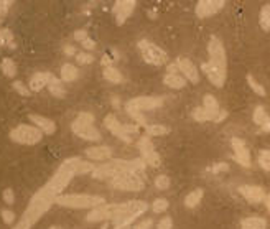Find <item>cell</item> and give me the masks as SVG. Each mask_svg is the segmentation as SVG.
<instances>
[{
	"instance_id": "3957f363",
	"label": "cell",
	"mask_w": 270,
	"mask_h": 229,
	"mask_svg": "<svg viewBox=\"0 0 270 229\" xmlns=\"http://www.w3.org/2000/svg\"><path fill=\"white\" fill-rule=\"evenodd\" d=\"M147 208H148V204L145 203V201H142V200H134V201L122 203L121 209H119V213H117V216L112 219L114 229L129 228L137 218L142 216V214L147 211Z\"/></svg>"
},
{
	"instance_id": "ab89813d",
	"label": "cell",
	"mask_w": 270,
	"mask_h": 229,
	"mask_svg": "<svg viewBox=\"0 0 270 229\" xmlns=\"http://www.w3.org/2000/svg\"><path fill=\"white\" fill-rule=\"evenodd\" d=\"M76 61L81 63V65H91V63H94V56L91 53L81 51V53H76Z\"/></svg>"
},
{
	"instance_id": "30bf717a",
	"label": "cell",
	"mask_w": 270,
	"mask_h": 229,
	"mask_svg": "<svg viewBox=\"0 0 270 229\" xmlns=\"http://www.w3.org/2000/svg\"><path fill=\"white\" fill-rule=\"evenodd\" d=\"M137 149H139V152L145 163L152 165V167H158V165L162 163V158H160V155L157 153V150L153 147V142L150 140L147 135L140 137L139 142H137Z\"/></svg>"
},
{
	"instance_id": "f5cc1de1",
	"label": "cell",
	"mask_w": 270,
	"mask_h": 229,
	"mask_svg": "<svg viewBox=\"0 0 270 229\" xmlns=\"http://www.w3.org/2000/svg\"><path fill=\"white\" fill-rule=\"evenodd\" d=\"M227 117V111H219V114H218V117H216V121L214 122H221V121H224V119Z\"/></svg>"
},
{
	"instance_id": "680465c9",
	"label": "cell",
	"mask_w": 270,
	"mask_h": 229,
	"mask_svg": "<svg viewBox=\"0 0 270 229\" xmlns=\"http://www.w3.org/2000/svg\"><path fill=\"white\" fill-rule=\"evenodd\" d=\"M13 229H20V228H17V226H15V228H13Z\"/></svg>"
},
{
	"instance_id": "7dc6e473",
	"label": "cell",
	"mask_w": 270,
	"mask_h": 229,
	"mask_svg": "<svg viewBox=\"0 0 270 229\" xmlns=\"http://www.w3.org/2000/svg\"><path fill=\"white\" fill-rule=\"evenodd\" d=\"M8 5H10V2H0V22H2L3 18H5Z\"/></svg>"
},
{
	"instance_id": "816d5d0a",
	"label": "cell",
	"mask_w": 270,
	"mask_h": 229,
	"mask_svg": "<svg viewBox=\"0 0 270 229\" xmlns=\"http://www.w3.org/2000/svg\"><path fill=\"white\" fill-rule=\"evenodd\" d=\"M65 53L68 54V56H73V54H76V48L71 47V45H68V47L65 48Z\"/></svg>"
},
{
	"instance_id": "836d02e7",
	"label": "cell",
	"mask_w": 270,
	"mask_h": 229,
	"mask_svg": "<svg viewBox=\"0 0 270 229\" xmlns=\"http://www.w3.org/2000/svg\"><path fill=\"white\" fill-rule=\"evenodd\" d=\"M269 116H267V111L262 107V106H257L255 107V111H254V122L255 124H259V126H262V124L267 121Z\"/></svg>"
},
{
	"instance_id": "f1b7e54d",
	"label": "cell",
	"mask_w": 270,
	"mask_h": 229,
	"mask_svg": "<svg viewBox=\"0 0 270 229\" xmlns=\"http://www.w3.org/2000/svg\"><path fill=\"white\" fill-rule=\"evenodd\" d=\"M104 77H106L107 81L114 82V84H119V82H122V79H123L121 71H119L117 68H114V66L104 68Z\"/></svg>"
},
{
	"instance_id": "9c48e42d",
	"label": "cell",
	"mask_w": 270,
	"mask_h": 229,
	"mask_svg": "<svg viewBox=\"0 0 270 229\" xmlns=\"http://www.w3.org/2000/svg\"><path fill=\"white\" fill-rule=\"evenodd\" d=\"M208 53H209V61L213 65L219 66L221 70L227 71V58H226V50H224L221 40L218 36H211L208 43Z\"/></svg>"
},
{
	"instance_id": "91938a15",
	"label": "cell",
	"mask_w": 270,
	"mask_h": 229,
	"mask_svg": "<svg viewBox=\"0 0 270 229\" xmlns=\"http://www.w3.org/2000/svg\"><path fill=\"white\" fill-rule=\"evenodd\" d=\"M269 155H270V150H269Z\"/></svg>"
},
{
	"instance_id": "e575fe53",
	"label": "cell",
	"mask_w": 270,
	"mask_h": 229,
	"mask_svg": "<svg viewBox=\"0 0 270 229\" xmlns=\"http://www.w3.org/2000/svg\"><path fill=\"white\" fill-rule=\"evenodd\" d=\"M247 82H249V86L254 89V93H255V94H259V96H265V94H267V93H265V89H264V86H262V84H259V82L255 81V77H254V76H250V75L247 76Z\"/></svg>"
},
{
	"instance_id": "83f0119b",
	"label": "cell",
	"mask_w": 270,
	"mask_h": 229,
	"mask_svg": "<svg viewBox=\"0 0 270 229\" xmlns=\"http://www.w3.org/2000/svg\"><path fill=\"white\" fill-rule=\"evenodd\" d=\"M48 88H49V93H51L54 98H65L66 93H65V89H63V84H61V79H58V77H51L48 82Z\"/></svg>"
},
{
	"instance_id": "44dd1931",
	"label": "cell",
	"mask_w": 270,
	"mask_h": 229,
	"mask_svg": "<svg viewBox=\"0 0 270 229\" xmlns=\"http://www.w3.org/2000/svg\"><path fill=\"white\" fill-rule=\"evenodd\" d=\"M203 109L206 112V116H208V121H216L218 114H219V102L218 99L214 98L213 94H206L203 98Z\"/></svg>"
},
{
	"instance_id": "7a4b0ae2",
	"label": "cell",
	"mask_w": 270,
	"mask_h": 229,
	"mask_svg": "<svg viewBox=\"0 0 270 229\" xmlns=\"http://www.w3.org/2000/svg\"><path fill=\"white\" fill-rule=\"evenodd\" d=\"M54 203L63 206V208L70 209H94L98 206H102L104 201L102 196H94V195H79V193H68V195H59Z\"/></svg>"
},
{
	"instance_id": "6da1fadb",
	"label": "cell",
	"mask_w": 270,
	"mask_h": 229,
	"mask_svg": "<svg viewBox=\"0 0 270 229\" xmlns=\"http://www.w3.org/2000/svg\"><path fill=\"white\" fill-rule=\"evenodd\" d=\"M58 198V195H54L47 185L43 188H40L33 195V198L30 200L28 208L25 209L24 216L18 221L17 228L20 229H31L36 224V221L48 213V209L51 208V204H54V200Z\"/></svg>"
},
{
	"instance_id": "60d3db41",
	"label": "cell",
	"mask_w": 270,
	"mask_h": 229,
	"mask_svg": "<svg viewBox=\"0 0 270 229\" xmlns=\"http://www.w3.org/2000/svg\"><path fill=\"white\" fill-rule=\"evenodd\" d=\"M191 116H193V119L196 122H204V121H208V116H206V112H204V109L203 107H196L193 112H191Z\"/></svg>"
},
{
	"instance_id": "8992f818",
	"label": "cell",
	"mask_w": 270,
	"mask_h": 229,
	"mask_svg": "<svg viewBox=\"0 0 270 229\" xmlns=\"http://www.w3.org/2000/svg\"><path fill=\"white\" fill-rule=\"evenodd\" d=\"M104 126L107 127L109 132L119 137L121 140H123L125 144H132L134 142V135H139V127L137 126H125V124H121L119 119L112 114L104 119Z\"/></svg>"
},
{
	"instance_id": "4fadbf2b",
	"label": "cell",
	"mask_w": 270,
	"mask_h": 229,
	"mask_svg": "<svg viewBox=\"0 0 270 229\" xmlns=\"http://www.w3.org/2000/svg\"><path fill=\"white\" fill-rule=\"evenodd\" d=\"M176 65H178V71L181 73L183 77H185L186 81L193 82V84H198L199 82V71L190 58H178Z\"/></svg>"
},
{
	"instance_id": "f35d334b",
	"label": "cell",
	"mask_w": 270,
	"mask_h": 229,
	"mask_svg": "<svg viewBox=\"0 0 270 229\" xmlns=\"http://www.w3.org/2000/svg\"><path fill=\"white\" fill-rule=\"evenodd\" d=\"M155 186H157L158 190H168L170 188V178L167 175H158L155 178Z\"/></svg>"
},
{
	"instance_id": "11a10c76",
	"label": "cell",
	"mask_w": 270,
	"mask_h": 229,
	"mask_svg": "<svg viewBox=\"0 0 270 229\" xmlns=\"http://www.w3.org/2000/svg\"><path fill=\"white\" fill-rule=\"evenodd\" d=\"M265 204H267V208H269V213H270V195L265 196Z\"/></svg>"
},
{
	"instance_id": "277c9868",
	"label": "cell",
	"mask_w": 270,
	"mask_h": 229,
	"mask_svg": "<svg viewBox=\"0 0 270 229\" xmlns=\"http://www.w3.org/2000/svg\"><path fill=\"white\" fill-rule=\"evenodd\" d=\"M163 99L162 98H153V96H140V98L130 99L129 102L125 104V111L130 117L137 119L140 124H144V117H142V112L145 111H153L157 107H162Z\"/></svg>"
},
{
	"instance_id": "7c38bea8",
	"label": "cell",
	"mask_w": 270,
	"mask_h": 229,
	"mask_svg": "<svg viewBox=\"0 0 270 229\" xmlns=\"http://www.w3.org/2000/svg\"><path fill=\"white\" fill-rule=\"evenodd\" d=\"M71 129L82 140L99 142L100 137H102V135H100V132L94 127V124H81V122L74 121L71 124Z\"/></svg>"
},
{
	"instance_id": "9f6ffc18",
	"label": "cell",
	"mask_w": 270,
	"mask_h": 229,
	"mask_svg": "<svg viewBox=\"0 0 270 229\" xmlns=\"http://www.w3.org/2000/svg\"><path fill=\"white\" fill-rule=\"evenodd\" d=\"M49 229H61V228H59V226H51Z\"/></svg>"
},
{
	"instance_id": "f546056e",
	"label": "cell",
	"mask_w": 270,
	"mask_h": 229,
	"mask_svg": "<svg viewBox=\"0 0 270 229\" xmlns=\"http://www.w3.org/2000/svg\"><path fill=\"white\" fill-rule=\"evenodd\" d=\"M2 73L7 77H15L17 76V65L13 63V59L3 58V61H2Z\"/></svg>"
},
{
	"instance_id": "bcb514c9",
	"label": "cell",
	"mask_w": 270,
	"mask_h": 229,
	"mask_svg": "<svg viewBox=\"0 0 270 229\" xmlns=\"http://www.w3.org/2000/svg\"><path fill=\"white\" fill-rule=\"evenodd\" d=\"M88 38H89V36H88V31H86V30H76L74 31V40L81 41V43L84 40H88Z\"/></svg>"
},
{
	"instance_id": "ba28073f",
	"label": "cell",
	"mask_w": 270,
	"mask_h": 229,
	"mask_svg": "<svg viewBox=\"0 0 270 229\" xmlns=\"http://www.w3.org/2000/svg\"><path fill=\"white\" fill-rule=\"evenodd\" d=\"M111 186L117 190H123V191H142L145 185H144L142 177L130 175V173H122V175L112 178Z\"/></svg>"
},
{
	"instance_id": "d6986e66",
	"label": "cell",
	"mask_w": 270,
	"mask_h": 229,
	"mask_svg": "<svg viewBox=\"0 0 270 229\" xmlns=\"http://www.w3.org/2000/svg\"><path fill=\"white\" fill-rule=\"evenodd\" d=\"M239 193L244 196V200H247L249 203H254L257 204L260 201L265 200V193L260 186H255V185H242L239 186Z\"/></svg>"
},
{
	"instance_id": "d590c367",
	"label": "cell",
	"mask_w": 270,
	"mask_h": 229,
	"mask_svg": "<svg viewBox=\"0 0 270 229\" xmlns=\"http://www.w3.org/2000/svg\"><path fill=\"white\" fill-rule=\"evenodd\" d=\"M12 88L15 89V93H18L20 96H24V98H28V96L31 94V91H30L28 88H26V86H25L22 81H13Z\"/></svg>"
},
{
	"instance_id": "9a60e30c",
	"label": "cell",
	"mask_w": 270,
	"mask_h": 229,
	"mask_svg": "<svg viewBox=\"0 0 270 229\" xmlns=\"http://www.w3.org/2000/svg\"><path fill=\"white\" fill-rule=\"evenodd\" d=\"M201 70L204 71V75L208 76V79L211 81L214 86H218V88H222L224 82H226V75H227V71H224V70H221L219 66L213 65L211 61L203 63V65H201Z\"/></svg>"
},
{
	"instance_id": "e0dca14e",
	"label": "cell",
	"mask_w": 270,
	"mask_h": 229,
	"mask_svg": "<svg viewBox=\"0 0 270 229\" xmlns=\"http://www.w3.org/2000/svg\"><path fill=\"white\" fill-rule=\"evenodd\" d=\"M137 7L135 0H121V2H116L114 5V13H116V20L119 25H123L125 20L129 18L132 13H134V8Z\"/></svg>"
},
{
	"instance_id": "8fae6325",
	"label": "cell",
	"mask_w": 270,
	"mask_h": 229,
	"mask_svg": "<svg viewBox=\"0 0 270 229\" xmlns=\"http://www.w3.org/2000/svg\"><path fill=\"white\" fill-rule=\"evenodd\" d=\"M119 209H121V204H102L98 206V208L91 209L88 213V219L89 223H98V221H106V219H114L117 216Z\"/></svg>"
},
{
	"instance_id": "d4e9b609",
	"label": "cell",
	"mask_w": 270,
	"mask_h": 229,
	"mask_svg": "<svg viewBox=\"0 0 270 229\" xmlns=\"http://www.w3.org/2000/svg\"><path fill=\"white\" fill-rule=\"evenodd\" d=\"M267 228V221L264 218H245L241 221V229H265Z\"/></svg>"
},
{
	"instance_id": "1f68e13d",
	"label": "cell",
	"mask_w": 270,
	"mask_h": 229,
	"mask_svg": "<svg viewBox=\"0 0 270 229\" xmlns=\"http://www.w3.org/2000/svg\"><path fill=\"white\" fill-rule=\"evenodd\" d=\"M145 132L148 135H167L170 129L167 126H160V124H153V126H145Z\"/></svg>"
},
{
	"instance_id": "c3c4849f",
	"label": "cell",
	"mask_w": 270,
	"mask_h": 229,
	"mask_svg": "<svg viewBox=\"0 0 270 229\" xmlns=\"http://www.w3.org/2000/svg\"><path fill=\"white\" fill-rule=\"evenodd\" d=\"M152 226H153L152 219H145V221H142V223L137 224L135 229H152Z\"/></svg>"
},
{
	"instance_id": "2e32d148",
	"label": "cell",
	"mask_w": 270,
	"mask_h": 229,
	"mask_svg": "<svg viewBox=\"0 0 270 229\" xmlns=\"http://www.w3.org/2000/svg\"><path fill=\"white\" fill-rule=\"evenodd\" d=\"M224 5L226 3L222 0H201L196 5V15L199 18H208L214 15V13H218Z\"/></svg>"
},
{
	"instance_id": "d6a6232c",
	"label": "cell",
	"mask_w": 270,
	"mask_h": 229,
	"mask_svg": "<svg viewBox=\"0 0 270 229\" xmlns=\"http://www.w3.org/2000/svg\"><path fill=\"white\" fill-rule=\"evenodd\" d=\"M3 45H8L10 48H15L12 31L7 30V28H2V30H0V47H3Z\"/></svg>"
},
{
	"instance_id": "7402d4cb",
	"label": "cell",
	"mask_w": 270,
	"mask_h": 229,
	"mask_svg": "<svg viewBox=\"0 0 270 229\" xmlns=\"http://www.w3.org/2000/svg\"><path fill=\"white\" fill-rule=\"evenodd\" d=\"M84 155L91 160H107L111 158L112 149L107 147V145H94V147L86 149Z\"/></svg>"
},
{
	"instance_id": "74e56055",
	"label": "cell",
	"mask_w": 270,
	"mask_h": 229,
	"mask_svg": "<svg viewBox=\"0 0 270 229\" xmlns=\"http://www.w3.org/2000/svg\"><path fill=\"white\" fill-rule=\"evenodd\" d=\"M259 165L264 168V170L270 172V155H269V150H262L259 153Z\"/></svg>"
},
{
	"instance_id": "681fc988",
	"label": "cell",
	"mask_w": 270,
	"mask_h": 229,
	"mask_svg": "<svg viewBox=\"0 0 270 229\" xmlns=\"http://www.w3.org/2000/svg\"><path fill=\"white\" fill-rule=\"evenodd\" d=\"M227 163H218V165H214V167L211 168V172L213 173H218V172H226L227 170Z\"/></svg>"
},
{
	"instance_id": "603a6c76",
	"label": "cell",
	"mask_w": 270,
	"mask_h": 229,
	"mask_svg": "<svg viewBox=\"0 0 270 229\" xmlns=\"http://www.w3.org/2000/svg\"><path fill=\"white\" fill-rule=\"evenodd\" d=\"M53 77L51 73L45 71V73H35L33 76H31L30 79V91H33V93H38V91H41L43 88H47L49 79Z\"/></svg>"
},
{
	"instance_id": "cb8c5ba5",
	"label": "cell",
	"mask_w": 270,
	"mask_h": 229,
	"mask_svg": "<svg viewBox=\"0 0 270 229\" xmlns=\"http://www.w3.org/2000/svg\"><path fill=\"white\" fill-rule=\"evenodd\" d=\"M163 82L170 89H183L186 86V79L181 75H178V73L176 75H168L167 73V76L163 77Z\"/></svg>"
},
{
	"instance_id": "4dcf8cb0",
	"label": "cell",
	"mask_w": 270,
	"mask_h": 229,
	"mask_svg": "<svg viewBox=\"0 0 270 229\" xmlns=\"http://www.w3.org/2000/svg\"><path fill=\"white\" fill-rule=\"evenodd\" d=\"M259 24L262 26V30L270 31V5H264L259 15Z\"/></svg>"
},
{
	"instance_id": "52a82bcc",
	"label": "cell",
	"mask_w": 270,
	"mask_h": 229,
	"mask_svg": "<svg viewBox=\"0 0 270 229\" xmlns=\"http://www.w3.org/2000/svg\"><path fill=\"white\" fill-rule=\"evenodd\" d=\"M139 48L142 53V58H144L145 63L152 66H162L165 63H168V54L163 51L162 48L157 47V45L150 43L147 40L139 41Z\"/></svg>"
},
{
	"instance_id": "f6af8a7d",
	"label": "cell",
	"mask_w": 270,
	"mask_h": 229,
	"mask_svg": "<svg viewBox=\"0 0 270 229\" xmlns=\"http://www.w3.org/2000/svg\"><path fill=\"white\" fill-rule=\"evenodd\" d=\"M173 228V221H172V218H163V219H160V223H158V229H172Z\"/></svg>"
},
{
	"instance_id": "484cf974",
	"label": "cell",
	"mask_w": 270,
	"mask_h": 229,
	"mask_svg": "<svg viewBox=\"0 0 270 229\" xmlns=\"http://www.w3.org/2000/svg\"><path fill=\"white\" fill-rule=\"evenodd\" d=\"M77 76H79V71H77V68L74 65L66 63V65L61 66V81L71 82V81H74Z\"/></svg>"
},
{
	"instance_id": "5b68a950",
	"label": "cell",
	"mask_w": 270,
	"mask_h": 229,
	"mask_svg": "<svg viewBox=\"0 0 270 229\" xmlns=\"http://www.w3.org/2000/svg\"><path fill=\"white\" fill-rule=\"evenodd\" d=\"M10 139L15 142V144H20V145H36L43 139V132L35 126L20 124L15 129L10 130Z\"/></svg>"
},
{
	"instance_id": "5bb4252c",
	"label": "cell",
	"mask_w": 270,
	"mask_h": 229,
	"mask_svg": "<svg viewBox=\"0 0 270 229\" xmlns=\"http://www.w3.org/2000/svg\"><path fill=\"white\" fill-rule=\"evenodd\" d=\"M122 173H125V172H123L117 165L116 160H114V162L107 163V165H99V167H96L93 170V177L96 180H112V178L122 175Z\"/></svg>"
},
{
	"instance_id": "7bdbcfd3",
	"label": "cell",
	"mask_w": 270,
	"mask_h": 229,
	"mask_svg": "<svg viewBox=\"0 0 270 229\" xmlns=\"http://www.w3.org/2000/svg\"><path fill=\"white\" fill-rule=\"evenodd\" d=\"M2 219L5 221V224H12L13 221H15V213L10 211V209H2Z\"/></svg>"
},
{
	"instance_id": "db71d44e",
	"label": "cell",
	"mask_w": 270,
	"mask_h": 229,
	"mask_svg": "<svg viewBox=\"0 0 270 229\" xmlns=\"http://www.w3.org/2000/svg\"><path fill=\"white\" fill-rule=\"evenodd\" d=\"M260 127H262V132H270V117H269L267 121H265Z\"/></svg>"
},
{
	"instance_id": "ac0fdd59",
	"label": "cell",
	"mask_w": 270,
	"mask_h": 229,
	"mask_svg": "<svg viewBox=\"0 0 270 229\" xmlns=\"http://www.w3.org/2000/svg\"><path fill=\"white\" fill-rule=\"evenodd\" d=\"M232 144V150H234V160L242 167H250V153H249V149L245 147L244 140L242 139H232L231 140Z\"/></svg>"
},
{
	"instance_id": "4316f807",
	"label": "cell",
	"mask_w": 270,
	"mask_h": 229,
	"mask_svg": "<svg viewBox=\"0 0 270 229\" xmlns=\"http://www.w3.org/2000/svg\"><path fill=\"white\" fill-rule=\"evenodd\" d=\"M203 195H204V191L201 190V188L193 190L190 195H186L185 206H186V208H196V206L201 203V200H203Z\"/></svg>"
},
{
	"instance_id": "b9f144b4",
	"label": "cell",
	"mask_w": 270,
	"mask_h": 229,
	"mask_svg": "<svg viewBox=\"0 0 270 229\" xmlns=\"http://www.w3.org/2000/svg\"><path fill=\"white\" fill-rule=\"evenodd\" d=\"M74 121L81 122V124H94V116L91 112H81Z\"/></svg>"
},
{
	"instance_id": "f907efd6",
	"label": "cell",
	"mask_w": 270,
	"mask_h": 229,
	"mask_svg": "<svg viewBox=\"0 0 270 229\" xmlns=\"http://www.w3.org/2000/svg\"><path fill=\"white\" fill-rule=\"evenodd\" d=\"M82 48L84 50H94L96 48V43H94V40H91V38H88V40H84L82 41Z\"/></svg>"
},
{
	"instance_id": "ee69618b",
	"label": "cell",
	"mask_w": 270,
	"mask_h": 229,
	"mask_svg": "<svg viewBox=\"0 0 270 229\" xmlns=\"http://www.w3.org/2000/svg\"><path fill=\"white\" fill-rule=\"evenodd\" d=\"M3 201H5L7 204H13L15 203V195H13V190L12 188H7L3 191Z\"/></svg>"
},
{
	"instance_id": "6f0895ef",
	"label": "cell",
	"mask_w": 270,
	"mask_h": 229,
	"mask_svg": "<svg viewBox=\"0 0 270 229\" xmlns=\"http://www.w3.org/2000/svg\"><path fill=\"white\" fill-rule=\"evenodd\" d=\"M119 229H132V228L129 226V228H119Z\"/></svg>"
},
{
	"instance_id": "8d00e7d4",
	"label": "cell",
	"mask_w": 270,
	"mask_h": 229,
	"mask_svg": "<svg viewBox=\"0 0 270 229\" xmlns=\"http://www.w3.org/2000/svg\"><path fill=\"white\" fill-rule=\"evenodd\" d=\"M167 209H168V201L165 198H158L153 201V204H152L153 213H163V211H167Z\"/></svg>"
},
{
	"instance_id": "ffe728a7",
	"label": "cell",
	"mask_w": 270,
	"mask_h": 229,
	"mask_svg": "<svg viewBox=\"0 0 270 229\" xmlns=\"http://www.w3.org/2000/svg\"><path fill=\"white\" fill-rule=\"evenodd\" d=\"M30 121L35 124V127H38V129L47 135H53L54 132H56V124L48 117L38 116V114H30Z\"/></svg>"
}]
</instances>
